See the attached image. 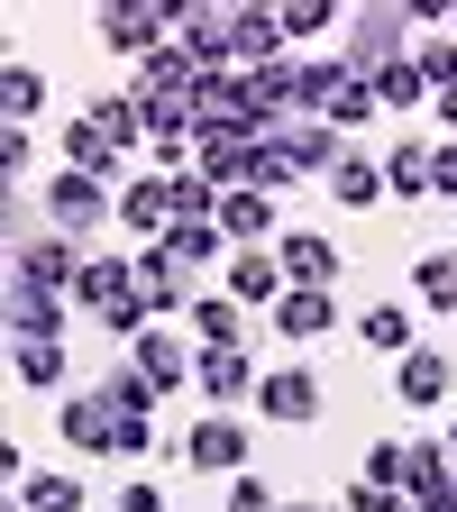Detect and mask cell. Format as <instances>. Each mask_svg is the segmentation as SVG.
Wrapping results in <instances>:
<instances>
[{
	"mask_svg": "<svg viewBox=\"0 0 457 512\" xmlns=\"http://www.w3.org/2000/svg\"><path fill=\"white\" fill-rule=\"evenodd\" d=\"M37 220H46L55 238L92 247V238L119 220V192H110V183H92V174H74V165H55V174H46V192H37Z\"/></svg>",
	"mask_w": 457,
	"mask_h": 512,
	"instance_id": "cell-1",
	"label": "cell"
},
{
	"mask_svg": "<svg viewBox=\"0 0 457 512\" xmlns=\"http://www.w3.org/2000/svg\"><path fill=\"white\" fill-rule=\"evenodd\" d=\"M412 10H348V46H339V64L348 74H384V64H412Z\"/></svg>",
	"mask_w": 457,
	"mask_h": 512,
	"instance_id": "cell-2",
	"label": "cell"
},
{
	"mask_svg": "<svg viewBox=\"0 0 457 512\" xmlns=\"http://www.w3.org/2000/svg\"><path fill=\"white\" fill-rule=\"evenodd\" d=\"M83 266H92V247L55 238V229H28V238L10 247V284H28V293H64V302H74Z\"/></svg>",
	"mask_w": 457,
	"mask_h": 512,
	"instance_id": "cell-3",
	"label": "cell"
},
{
	"mask_svg": "<svg viewBox=\"0 0 457 512\" xmlns=\"http://www.w3.org/2000/svg\"><path fill=\"white\" fill-rule=\"evenodd\" d=\"M55 430H64V448H74V458H119V448H128V412L101 394V384L64 394V403H55Z\"/></svg>",
	"mask_w": 457,
	"mask_h": 512,
	"instance_id": "cell-4",
	"label": "cell"
},
{
	"mask_svg": "<svg viewBox=\"0 0 457 512\" xmlns=\"http://www.w3.org/2000/svg\"><path fill=\"white\" fill-rule=\"evenodd\" d=\"M247 458H256V430H238V412H202L183 430V467L192 476H247Z\"/></svg>",
	"mask_w": 457,
	"mask_h": 512,
	"instance_id": "cell-5",
	"label": "cell"
},
{
	"mask_svg": "<svg viewBox=\"0 0 457 512\" xmlns=\"http://www.w3.org/2000/svg\"><path fill=\"white\" fill-rule=\"evenodd\" d=\"M320 403H330V394H320V375H311L302 357H275V366H266V384H256V412H266L275 430H311V421H320Z\"/></svg>",
	"mask_w": 457,
	"mask_h": 512,
	"instance_id": "cell-6",
	"label": "cell"
},
{
	"mask_svg": "<svg viewBox=\"0 0 457 512\" xmlns=\"http://www.w3.org/2000/svg\"><path fill=\"white\" fill-rule=\"evenodd\" d=\"M174 46L202 74H238V10H174Z\"/></svg>",
	"mask_w": 457,
	"mask_h": 512,
	"instance_id": "cell-7",
	"label": "cell"
},
{
	"mask_svg": "<svg viewBox=\"0 0 457 512\" xmlns=\"http://www.w3.org/2000/svg\"><path fill=\"white\" fill-rule=\"evenodd\" d=\"M138 293H147V311H156V320H192V302H202L211 284L192 275V266H174L165 247H138Z\"/></svg>",
	"mask_w": 457,
	"mask_h": 512,
	"instance_id": "cell-8",
	"label": "cell"
},
{
	"mask_svg": "<svg viewBox=\"0 0 457 512\" xmlns=\"http://www.w3.org/2000/svg\"><path fill=\"white\" fill-rule=\"evenodd\" d=\"M55 156L74 165V174H92V183H110V192H119V183H138V165H128V147H110V138H101L92 119H64V128H55Z\"/></svg>",
	"mask_w": 457,
	"mask_h": 512,
	"instance_id": "cell-9",
	"label": "cell"
},
{
	"mask_svg": "<svg viewBox=\"0 0 457 512\" xmlns=\"http://www.w3.org/2000/svg\"><path fill=\"white\" fill-rule=\"evenodd\" d=\"M275 266H284V284H302V293H339V238L284 229V238H275Z\"/></svg>",
	"mask_w": 457,
	"mask_h": 512,
	"instance_id": "cell-10",
	"label": "cell"
},
{
	"mask_svg": "<svg viewBox=\"0 0 457 512\" xmlns=\"http://www.w3.org/2000/svg\"><path fill=\"white\" fill-rule=\"evenodd\" d=\"M202 403L229 412V403H256V384H266V366H256V348H202Z\"/></svg>",
	"mask_w": 457,
	"mask_h": 512,
	"instance_id": "cell-11",
	"label": "cell"
},
{
	"mask_svg": "<svg viewBox=\"0 0 457 512\" xmlns=\"http://www.w3.org/2000/svg\"><path fill=\"white\" fill-rule=\"evenodd\" d=\"M92 28H101V46L128 55V64H147L156 46H174V10H128V0H119V10H101Z\"/></svg>",
	"mask_w": 457,
	"mask_h": 512,
	"instance_id": "cell-12",
	"label": "cell"
},
{
	"mask_svg": "<svg viewBox=\"0 0 457 512\" xmlns=\"http://www.w3.org/2000/svg\"><path fill=\"white\" fill-rule=\"evenodd\" d=\"M64 320H74V302H64V293L10 284V348H64Z\"/></svg>",
	"mask_w": 457,
	"mask_h": 512,
	"instance_id": "cell-13",
	"label": "cell"
},
{
	"mask_svg": "<svg viewBox=\"0 0 457 512\" xmlns=\"http://www.w3.org/2000/svg\"><path fill=\"white\" fill-rule=\"evenodd\" d=\"M266 330H275L284 348H311V339H330V330H339V293H302V284H293V293L266 311Z\"/></svg>",
	"mask_w": 457,
	"mask_h": 512,
	"instance_id": "cell-14",
	"label": "cell"
},
{
	"mask_svg": "<svg viewBox=\"0 0 457 512\" xmlns=\"http://www.w3.org/2000/svg\"><path fill=\"white\" fill-rule=\"evenodd\" d=\"M119 229L138 238V247H156V238L174 229V183H165V174H138V183H119Z\"/></svg>",
	"mask_w": 457,
	"mask_h": 512,
	"instance_id": "cell-15",
	"label": "cell"
},
{
	"mask_svg": "<svg viewBox=\"0 0 457 512\" xmlns=\"http://www.w3.org/2000/svg\"><path fill=\"white\" fill-rule=\"evenodd\" d=\"M220 293L247 302V311H275L293 284H284V266H275V247H238V256H229V275H220Z\"/></svg>",
	"mask_w": 457,
	"mask_h": 512,
	"instance_id": "cell-16",
	"label": "cell"
},
{
	"mask_svg": "<svg viewBox=\"0 0 457 512\" xmlns=\"http://www.w3.org/2000/svg\"><path fill=\"white\" fill-rule=\"evenodd\" d=\"M119 302H138V256H92V266H83V284H74V311L110 320Z\"/></svg>",
	"mask_w": 457,
	"mask_h": 512,
	"instance_id": "cell-17",
	"label": "cell"
},
{
	"mask_svg": "<svg viewBox=\"0 0 457 512\" xmlns=\"http://www.w3.org/2000/svg\"><path fill=\"white\" fill-rule=\"evenodd\" d=\"M275 147H284V156H293L302 174H320V183H330V174L348 165V147H357V138H339V128H330V119H293V128H284V138H275Z\"/></svg>",
	"mask_w": 457,
	"mask_h": 512,
	"instance_id": "cell-18",
	"label": "cell"
},
{
	"mask_svg": "<svg viewBox=\"0 0 457 512\" xmlns=\"http://www.w3.org/2000/svg\"><path fill=\"white\" fill-rule=\"evenodd\" d=\"M156 247H165V256H174V266H192V275H211V266H220V275H229V256H238V247H229V229H220V220H174V229H165V238H156Z\"/></svg>",
	"mask_w": 457,
	"mask_h": 512,
	"instance_id": "cell-19",
	"label": "cell"
},
{
	"mask_svg": "<svg viewBox=\"0 0 457 512\" xmlns=\"http://www.w3.org/2000/svg\"><path fill=\"white\" fill-rule=\"evenodd\" d=\"M448 384H457L448 357H439V348H412V357L394 366V403H403V412H439V403H448Z\"/></svg>",
	"mask_w": 457,
	"mask_h": 512,
	"instance_id": "cell-20",
	"label": "cell"
},
{
	"mask_svg": "<svg viewBox=\"0 0 457 512\" xmlns=\"http://www.w3.org/2000/svg\"><path fill=\"white\" fill-rule=\"evenodd\" d=\"M183 330H192V348H247V302H229V293L211 284L202 302H192Z\"/></svg>",
	"mask_w": 457,
	"mask_h": 512,
	"instance_id": "cell-21",
	"label": "cell"
},
{
	"mask_svg": "<svg viewBox=\"0 0 457 512\" xmlns=\"http://www.w3.org/2000/svg\"><path fill=\"white\" fill-rule=\"evenodd\" d=\"M330 202H339V211H375V202H394V183H384V156L348 147V165L330 174Z\"/></svg>",
	"mask_w": 457,
	"mask_h": 512,
	"instance_id": "cell-22",
	"label": "cell"
},
{
	"mask_svg": "<svg viewBox=\"0 0 457 512\" xmlns=\"http://www.w3.org/2000/svg\"><path fill=\"white\" fill-rule=\"evenodd\" d=\"M83 119L101 128L110 147H147V119H156V110H147V92H101V101H92Z\"/></svg>",
	"mask_w": 457,
	"mask_h": 512,
	"instance_id": "cell-23",
	"label": "cell"
},
{
	"mask_svg": "<svg viewBox=\"0 0 457 512\" xmlns=\"http://www.w3.org/2000/svg\"><path fill=\"white\" fill-rule=\"evenodd\" d=\"M220 229H229V247H275L284 229H275V192H229L220 202Z\"/></svg>",
	"mask_w": 457,
	"mask_h": 512,
	"instance_id": "cell-24",
	"label": "cell"
},
{
	"mask_svg": "<svg viewBox=\"0 0 457 512\" xmlns=\"http://www.w3.org/2000/svg\"><path fill=\"white\" fill-rule=\"evenodd\" d=\"M357 339H366V348H384L394 366L421 348V339H412V311H403V302H366V311H357Z\"/></svg>",
	"mask_w": 457,
	"mask_h": 512,
	"instance_id": "cell-25",
	"label": "cell"
},
{
	"mask_svg": "<svg viewBox=\"0 0 457 512\" xmlns=\"http://www.w3.org/2000/svg\"><path fill=\"white\" fill-rule=\"evenodd\" d=\"M284 64V10H238V74Z\"/></svg>",
	"mask_w": 457,
	"mask_h": 512,
	"instance_id": "cell-26",
	"label": "cell"
},
{
	"mask_svg": "<svg viewBox=\"0 0 457 512\" xmlns=\"http://www.w3.org/2000/svg\"><path fill=\"white\" fill-rule=\"evenodd\" d=\"M0 110H10V128H28V119L46 110V74H37L28 55H10V64H0Z\"/></svg>",
	"mask_w": 457,
	"mask_h": 512,
	"instance_id": "cell-27",
	"label": "cell"
},
{
	"mask_svg": "<svg viewBox=\"0 0 457 512\" xmlns=\"http://www.w3.org/2000/svg\"><path fill=\"white\" fill-rule=\"evenodd\" d=\"M412 284H421V311H457V247H421Z\"/></svg>",
	"mask_w": 457,
	"mask_h": 512,
	"instance_id": "cell-28",
	"label": "cell"
},
{
	"mask_svg": "<svg viewBox=\"0 0 457 512\" xmlns=\"http://www.w3.org/2000/svg\"><path fill=\"white\" fill-rule=\"evenodd\" d=\"M384 183H394V202H421V192H430V147L421 138L384 147Z\"/></svg>",
	"mask_w": 457,
	"mask_h": 512,
	"instance_id": "cell-29",
	"label": "cell"
},
{
	"mask_svg": "<svg viewBox=\"0 0 457 512\" xmlns=\"http://www.w3.org/2000/svg\"><path fill=\"white\" fill-rule=\"evenodd\" d=\"M448 476H457V467H448V448H439V439H412V458H403V494L421 503V494H439Z\"/></svg>",
	"mask_w": 457,
	"mask_h": 512,
	"instance_id": "cell-30",
	"label": "cell"
},
{
	"mask_svg": "<svg viewBox=\"0 0 457 512\" xmlns=\"http://www.w3.org/2000/svg\"><path fill=\"white\" fill-rule=\"evenodd\" d=\"M101 394H110V403H119V412H128V421H147V412H156V403H165V394H156V384H147V375H138V366H128V357H119V366H110V375H101Z\"/></svg>",
	"mask_w": 457,
	"mask_h": 512,
	"instance_id": "cell-31",
	"label": "cell"
},
{
	"mask_svg": "<svg viewBox=\"0 0 457 512\" xmlns=\"http://www.w3.org/2000/svg\"><path fill=\"white\" fill-rule=\"evenodd\" d=\"M10 375L28 394H64V348H10Z\"/></svg>",
	"mask_w": 457,
	"mask_h": 512,
	"instance_id": "cell-32",
	"label": "cell"
},
{
	"mask_svg": "<svg viewBox=\"0 0 457 512\" xmlns=\"http://www.w3.org/2000/svg\"><path fill=\"white\" fill-rule=\"evenodd\" d=\"M19 503H28V512H83L92 494H83V476H55V467H46V476H28Z\"/></svg>",
	"mask_w": 457,
	"mask_h": 512,
	"instance_id": "cell-33",
	"label": "cell"
},
{
	"mask_svg": "<svg viewBox=\"0 0 457 512\" xmlns=\"http://www.w3.org/2000/svg\"><path fill=\"white\" fill-rule=\"evenodd\" d=\"M366 119H384V101H375V83H366V74H348V83H339V101H330V128L348 138V128H366Z\"/></svg>",
	"mask_w": 457,
	"mask_h": 512,
	"instance_id": "cell-34",
	"label": "cell"
},
{
	"mask_svg": "<svg viewBox=\"0 0 457 512\" xmlns=\"http://www.w3.org/2000/svg\"><path fill=\"white\" fill-rule=\"evenodd\" d=\"M375 101H384V110H421V101H430L421 64H384V74H375Z\"/></svg>",
	"mask_w": 457,
	"mask_h": 512,
	"instance_id": "cell-35",
	"label": "cell"
},
{
	"mask_svg": "<svg viewBox=\"0 0 457 512\" xmlns=\"http://www.w3.org/2000/svg\"><path fill=\"white\" fill-rule=\"evenodd\" d=\"M330 28H348L330 0H284V46H293V37H330Z\"/></svg>",
	"mask_w": 457,
	"mask_h": 512,
	"instance_id": "cell-36",
	"label": "cell"
},
{
	"mask_svg": "<svg viewBox=\"0 0 457 512\" xmlns=\"http://www.w3.org/2000/svg\"><path fill=\"white\" fill-rule=\"evenodd\" d=\"M403 458H412V439H375V448H366V485L403 494Z\"/></svg>",
	"mask_w": 457,
	"mask_h": 512,
	"instance_id": "cell-37",
	"label": "cell"
},
{
	"mask_svg": "<svg viewBox=\"0 0 457 512\" xmlns=\"http://www.w3.org/2000/svg\"><path fill=\"white\" fill-rule=\"evenodd\" d=\"M0 165H10V183H28V165H37V128H0Z\"/></svg>",
	"mask_w": 457,
	"mask_h": 512,
	"instance_id": "cell-38",
	"label": "cell"
},
{
	"mask_svg": "<svg viewBox=\"0 0 457 512\" xmlns=\"http://www.w3.org/2000/svg\"><path fill=\"white\" fill-rule=\"evenodd\" d=\"M220 512H275V485L266 476H229V503Z\"/></svg>",
	"mask_w": 457,
	"mask_h": 512,
	"instance_id": "cell-39",
	"label": "cell"
},
{
	"mask_svg": "<svg viewBox=\"0 0 457 512\" xmlns=\"http://www.w3.org/2000/svg\"><path fill=\"white\" fill-rule=\"evenodd\" d=\"M339 512H412V494H384V485H366V476H357Z\"/></svg>",
	"mask_w": 457,
	"mask_h": 512,
	"instance_id": "cell-40",
	"label": "cell"
},
{
	"mask_svg": "<svg viewBox=\"0 0 457 512\" xmlns=\"http://www.w3.org/2000/svg\"><path fill=\"white\" fill-rule=\"evenodd\" d=\"M110 512H165V485H147V476H128V485L110 494Z\"/></svg>",
	"mask_w": 457,
	"mask_h": 512,
	"instance_id": "cell-41",
	"label": "cell"
},
{
	"mask_svg": "<svg viewBox=\"0 0 457 512\" xmlns=\"http://www.w3.org/2000/svg\"><path fill=\"white\" fill-rule=\"evenodd\" d=\"M430 192H439V202H457V138L430 147Z\"/></svg>",
	"mask_w": 457,
	"mask_h": 512,
	"instance_id": "cell-42",
	"label": "cell"
},
{
	"mask_svg": "<svg viewBox=\"0 0 457 512\" xmlns=\"http://www.w3.org/2000/svg\"><path fill=\"white\" fill-rule=\"evenodd\" d=\"M412 512H457V476H448V485H439V494H421V503H412Z\"/></svg>",
	"mask_w": 457,
	"mask_h": 512,
	"instance_id": "cell-43",
	"label": "cell"
},
{
	"mask_svg": "<svg viewBox=\"0 0 457 512\" xmlns=\"http://www.w3.org/2000/svg\"><path fill=\"white\" fill-rule=\"evenodd\" d=\"M430 110H439V128H457V83H448V92H439Z\"/></svg>",
	"mask_w": 457,
	"mask_h": 512,
	"instance_id": "cell-44",
	"label": "cell"
},
{
	"mask_svg": "<svg viewBox=\"0 0 457 512\" xmlns=\"http://www.w3.org/2000/svg\"><path fill=\"white\" fill-rule=\"evenodd\" d=\"M439 448H448V467H457V421H448V430H439Z\"/></svg>",
	"mask_w": 457,
	"mask_h": 512,
	"instance_id": "cell-45",
	"label": "cell"
},
{
	"mask_svg": "<svg viewBox=\"0 0 457 512\" xmlns=\"http://www.w3.org/2000/svg\"><path fill=\"white\" fill-rule=\"evenodd\" d=\"M275 512H330V503H275Z\"/></svg>",
	"mask_w": 457,
	"mask_h": 512,
	"instance_id": "cell-46",
	"label": "cell"
},
{
	"mask_svg": "<svg viewBox=\"0 0 457 512\" xmlns=\"http://www.w3.org/2000/svg\"><path fill=\"white\" fill-rule=\"evenodd\" d=\"M448 37H457V19H448Z\"/></svg>",
	"mask_w": 457,
	"mask_h": 512,
	"instance_id": "cell-47",
	"label": "cell"
}]
</instances>
